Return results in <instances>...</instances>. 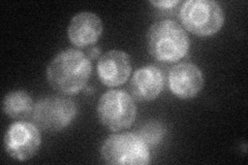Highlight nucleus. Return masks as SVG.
I'll return each instance as SVG.
<instances>
[{
  "mask_svg": "<svg viewBox=\"0 0 248 165\" xmlns=\"http://www.w3.org/2000/svg\"><path fill=\"white\" fill-rule=\"evenodd\" d=\"M92 66L86 54L67 49L57 54L46 67V80L53 89L64 95H76L89 81Z\"/></svg>",
  "mask_w": 248,
  "mask_h": 165,
  "instance_id": "obj_1",
  "label": "nucleus"
},
{
  "mask_svg": "<svg viewBox=\"0 0 248 165\" xmlns=\"http://www.w3.org/2000/svg\"><path fill=\"white\" fill-rule=\"evenodd\" d=\"M147 45L153 58L166 63H173L187 54L189 38L177 22L161 20L155 22L148 30Z\"/></svg>",
  "mask_w": 248,
  "mask_h": 165,
  "instance_id": "obj_2",
  "label": "nucleus"
},
{
  "mask_svg": "<svg viewBox=\"0 0 248 165\" xmlns=\"http://www.w3.org/2000/svg\"><path fill=\"white\" fill-rule=\"evenodd\" d=\"M104 161L112 165H147L150 151L138 133H120L108 136L100 148Z\"/></svg>",
  "mask_w": 248,
  "mask_h": 165,
  "instance_id": "obj_3",
  "label": "nucleus"
},
{
  "mask_svg": "<svg viewBox=\"0 0 248 165\" xmlns=\"http://www.w3.org/2000/svg\"><path fill=\"white\" fill-rule=\"evenodd\" d=\"M180 19L184 27L199 36H211L224 23V14L218 2L212 0H188L182 4Z\"/></svg>",
  "mask_w": 248,
  "mask_h": 165,
  "instance_id": "obj_4",
  "label": "nucleus"
},
{
  "mask_svg": "<svg viewBox=\"0 0 248 165\" xmlns=\"http://www.w3.org/2000/svg\"><path fill=\"white\" fill-rule=\"evenodd\" d=\"M96 112L105 127L120 131L129 128L135 123L137 105L133 96L126 91L110 90L100 97Z\"/></svg>",
  "mask_w": 248,
  "mask_h": 165,
  "instance_id": "obj_5",
  "label": "nucleus"
},
{
  "mask_svg": "<svg viewBox=\"0 0 248 165\" xmlns=\"http://www.w3.org/2000/svg\"><path fill=\"white\" fill-rule=\"evenodd\" d=\"M32 115L37 127L46 132H59L74 121L78 106L72 99L51 95L36 102Z\"/></svg>",
  "mask_w": 248,
  "mask_h": 165,
  "instance_id": "obj_6",
  "label": "nucleus"
},
{
  "mask_svg": "<svg viewBox=\"0 0 248 165\" xmlns=\"http://www.w3.org/2000/svg\"><path fill=\"white\" fill-rule=\"evenodd\" d=\"M4 149L13 159L26 161L37 153L42 144L41 132L35 124L25 121L13 123L4 135Z\"/></svg>",
  "mask_w": 248,
  "mask_h": 165,
  "instance_id": "obj_7",
  "label": "nucleus"
},
{
  "mask_svg": "<svg viewBox=\"0 0 248 165\" xmlns=\"http://www.w3.org/2000/svg\"><path fill=\"white\" fill-rule=\"evenodd\" d=\"M169 87L177 97L191 99L204 87L203 73L192 63L178 64L169 74Z\"/></svg>",
  "mask_w": 248,
  "mask_h": 165,
  "instance_id": "obj_8",
  "label": "nucleus"
},
{
  "mask_svg": "<svg viewBox=\"0 0 248 165\" xmlns=\"http://www.w3.org/2000/svg\"><path fill=\"white\" fill-rule=\"evenodd\" d=\"M131 74V62L128 55L119 50L104 54L97 63L100 82L108 87H117L125 83Z\"/></svg>",
  "mask_w": 248,
  "mask_h": 165,
  "instance_id": "obj_9",
  "label": "nucleus"
},
{
  "mask_svg": "<svg viewBox=\"0 0 248 165\" xmlns=\"http://www.w3.org/2000/svg\"><path fill=\"white\" fill-rule=\"evenodd\" d=\"M103 22L97 15L90 12L77 14L69 22L67 35L74 45L86 48L94 45L103 33Z\"/></svg>",
  "mask_w": 248,
  "mask_h": 165,
  "instance_id": "obj_10",
  "label": "nucleus"
},
{
  "mask_svg": "<svg viewBox=\"0 0 248 165\" xmlns=\"http://www.w3.org/2000/svg\"><path fill=\"white\" fill-rule=\"evenodd\" d=\"M165 86V75L162 70L155 65L139 68L130 81V91L140 101L156 99Z\"/></svg>",
  "mask_w": 248,
  "mask_h": 165,
  "instance_id": "obj_11",
  "label": "nucleus"
},
{
  "mask_svg": "<svg viewBox=\"0 0 248 165\" xmlns=\"http://www.w3.org/2000/svg\"><path fill=\"white\" fill-rule=\"evenodd\" d=\"M33 101L24 90H16L7 93L2 101V109L5 115L14 119H22L33 112Z\"/></svg>",
  "mask_w": 248,
  "mask_h": 165,
  "instance_id": "obj_12",
  "label": "nucleus"
},
{
  "mask_svg": "<svg viewBox=\"0 0 248 165\" xmlns=\"http://www.w3.org/2000/svg\"><path fill=\"white\" fill-rule=\"evenodd\" d=\"M166 133L164 125L158 122H148L140 129L138 135L143 138L147 145H156L162 139Z\"/></svg>",
  "mask_w": 248,
  "mask_h": 165,
  "instance_id": "obj_13",
  "label": "nucleus"
},
{
  "mask_svg": "<svg viewBox=\"0 0 248 165\" xmlns=\"http://www.w3.org/2000/svg\"><path fill=\"white\" fill-rule=\"evenodd\" d=\"M152 5L159 9H170V7L176 6L179 1L178 0H170V1H150Z\"/></svg>",
  "mask_w": 248,
  "mask_h": 165,
  "instance_id": "obj_14",
  "label": "nucleus"
},
{
  "mask_svg": "<svg viewBox=\"0 0 248 165\" xmlns=\"http://www.w3.org/2000/svg\"><path fill=\"white\" fill-rule=\"evenodd\" d=\"M100 55V49L97 48V46H94V48H92L88 51L87 56L89 59H96L99 57Z\"/></svg>",
  "mask_w": 248,
  "mask_h": 165,
  "instance_id": "obj_15",
  "label": "nucleus"
}]
</instances>
